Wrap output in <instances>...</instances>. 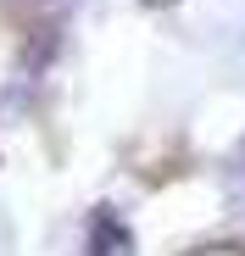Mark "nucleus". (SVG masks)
Returning <instances> with one entry per match:
<instances>
[{"instance_id": "obj_1", "label": "nucleus", "mask_w": 245, "mask_h": 256, "mask_svg": "<svg viewBox=\"0 0 245 256\" xmlns=\"http://www.w3.org/2000/svg\"><path fill=\"white\" fill-rule=\"evenodd\" d=\"M90 256H134L128 223L112 218V212H95V223H90Z\"/></svg>"}, {"instance_id": "obj_2", "label": "nucleus", "mask_w": 245, "mask_h": 256, "mask_svg": "<svg viewBox=\"0 0 245 256\" xmlns=\"http://www.w3.org/2000/svg\"><path fill=\"white\" fill-rule=\"evenodd\" d=\"M150 6H168V0H150Z\"/></svg>"}]
</instances>
